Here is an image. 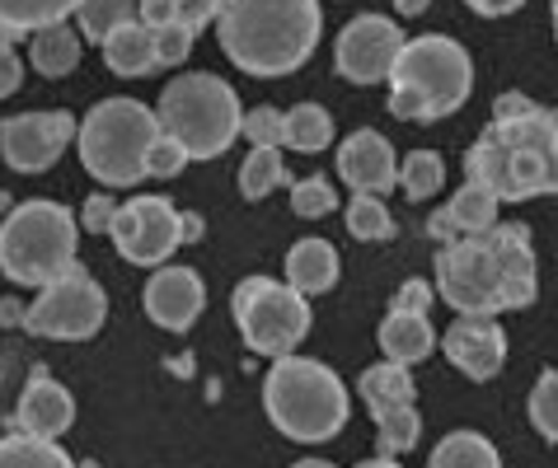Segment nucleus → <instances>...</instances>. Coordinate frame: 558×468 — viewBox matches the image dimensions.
Wrapping results in <instances>:
<instances>
[{"instance_id":"nucleus-1","label":"nucleus","mask_w":558,"mask_h":468,"mask_svg":"<svg viewBox=\"0 0 558 468\" xmlns=\"http://www.w3.org/2000/svg\"><path fill=\"white\" fill-rule=\"evenodd\" d=\"M211 24L235 71L258 81L301 71L324 34L319 0H221Z\"/></svg>"},{"instance_id":"nucleus-2","label":"nucleus","mask_w":558,"mask_h":468,"mask_svg":"<svg viewBox=\"0 0 558 468\" xmlns=\"http://www.w3.org/2000/svg\"><path fill=\"white\" fill-rule=\"evenodd\" d=\"M474 94V61L470 52L446 38L423 34L404 38L390 66V113L404 122H437L470 103Z\"/></svg>"},{"instance_id":"nucleus-3","label":"nucleus","mask_w":558,"mask_h":468,"mask_svg":"<svg viewBox=\"0 0 558 468\" xmlns=\"http://www.w3.org/2000/svg\"><path fill=\"white\" fill-rule=\"evenodd\" d=\"M263 408L268 421L291 441L319 445L348 427V384L310 356H277L263 380Z\"/></svg>"},{"instance_id":"nucleus-4","label":"nucleus","mask_w":558,"mask_h":468,"mask_svg":"<svg viewBox=\"0 0 558 468\" xmlns=\"http://www.w3.org/2000/svg\"><path fill=\"white\" fill-rule=\"evenodd\" d=\"M240 94L235 85H226L211 71H189L174 75L160 89V108L155 122L169 140H179L189 150V160H216L221 150H230V140L240 136Z\"/></svg>"},{"instance_id":"nucleus-5","label":"nucleus","mask_w":558,"mask_h":468,"mask_svg":"<svg viewBox=\"0 0 558 468\" xmlns=\"http://www.w3.org/2000/svg\"><path fill=\"white\" fill-rule=\"evenodd\" d=\"M160 136L155 108L142 99H104L75 122V146L89 178L104 187H136L146 178V155Z\"/></svg>"},{"instance_id":"nucleus-6","label":"nucleus","mask_w":558,"mask_h":468,"mask_svg":"<svg viewBox=\"0 0 558 468\" xmlns=\"http://www.w3.org/2000/svg\"><path fill=\"white\" fill-rule=\"evenodd\" d=\"M81 225L61 201H24L0 221V272L14 286H48L75 268Z\"/></svg>"},{"instance_id":"nucleus-7","label":"nucleus","mask_w":558,"mask_h":468,"mask_svg":"<svg viewBox=\"0 0 558 468\" xmlns=\"http://www.w3.org/2000/svg\"><path fill=\"white\" fill-rule=\"evenodd\" d=\"M230 315H235L250 352L272 356V361L291 356L310 337V300L272 276H244L230 295Z\"/></svg>"},{"instance_id":"nucleus-8","label":"nucleus","mask_w":558,"mask_h":468,"mask_svg":"<svg viewBox=\"0 0 558 468\" xmlns=\"http://www.w3.org/2000/svg\"><path fill=\"white\" fill-rule=\"evenodd\" d=\"M437 295L456 315H493L507 309L502 295V262L493 248V234H460L446 239L437 254Z\"/></svg>"},{"instance_id":"nucleus-9","label":"nucleus","mask_w":558,"mask_h":468,"mask_svg":"<svg viewBox=\"0 0 558 468\" xmlns=\"http://www.w3.org/2000/svg\"><path fill=\"white\" fill-rule=\"evenodd\" d=\"M108 319V295L89 272L71 268L48 286H38V295L24 305V328L34 337L52 342H85L95 337Z\"/></svg>"},{"instance_id":"nucleus-10","label":"nucleus","mask_w":558,"mask_h":468,"mask_svg":"<svg viewBox=\"0 0 558 468\" xmlns=\"http://www.w3.org/2000/svg\"><path fill=\"white\" fill-rule=\"evenodd\" d=\"M356 394L376 417V449L380 455H409L423 435V417H417V403H413V374L409 366H395V361H380V366H366L362 380H356Z\"/></svg>"},{"instance_id":"nucleus-11","label":"nucleus","mask_w":558,"mask_h":468,"mask_svg":"<svg viewBox=\"0 0 558 468\" xmlns=\"http://www.w3.org/2000/svg\"><path fill=\"white\" fill-rule=\"evenodd\" d=\"M464 174L474 183H484L498 201H531L539 193H554L549 150L507 146V140L488 136V132L474 140L470 155H464Z\"/></svg>"},{"instance_id":"nucleus-12","label":"nucleus","mask_w":558,"mask_h":468,"mask_svg":"<svg viewBox=\"0 0 558 468\" xmlns=\"http://www.w3.org/2000/svg\"><path fill=\"white\" fill-rule=\"evenodd\" d=\"M108 234H113V248L128 262H136V268H160L183 244L179 239V207L169 197L142 193V197H132L128 207H118Z\"/></svg>"},{"instance_id":"nucleus-13","label":"nucleus","mask_w":558,"mask_h":468,"mask_svg":"<svg viewBox=\"0 0 558 468\" xmlns=\"http://www.w3.org/2000/svg\"><path fill=\"white\" fill-rule=\"evenodd\" d=\"M75 140V118L61 113V108H38V113H14L0 122V155H5L10 169L20 174H43L61 160Z\"/></svg>"},{"instance_id":"nucleus-14","label":"nucleus","mask_w":558,"mask_h":468,"mask_svg":"<svg viewBox=\"0 0 558 468\" xmlns=\"http://www.w3.org/2000/svg\"><path fill=\"white\" fill-rule=\"evenodd\" d=\"M399 47H404V34H399L395 20H385V14H356L333 42V66L352 85H380V81H390Z\"/></svg>"},{"instance_id":"nucleus-15","label":"nucleus","mask_w":558,"mask_h":468,"mask_svg":"<svg viewBox=\"0 0 558 468\" xmlns=\"http://www.w3.org/2000/svg\"><path fill=\"white\" fill-rule=\"evenodd\" d=\"M441 352L460 374L484 384L507 366V333L493 315H456V323L441 333Z\"/></svg>"},{"instance_id":"nucleus-16","label":"nucleus","mask_w":558,"mask_h":468,"mask_svg":"<svg viewBox=\"0 0 558 468\" xmlns=\"http://www.w3.org/2000/svg\"><path fill=\"white\" fill-rule=\"evenodd\" d=\"M142 305H146V319L169 328V333H183V328H193L197 315L207 309V286L203 276L193 268H183V262H165V268H155L146 291H142Z\"/></svg>"},{"instance_id":"nucleus-17","label":"nucleus","mask_w":558,"mask_h":468,"mask_svg":"<svg viewBox=\"0 0 558 468\" xmlns=\"http://www.w3.org/2000/svg\"><path fill=\"white\" fill-rule=\"evenodd\" d=\"M395 174H399V160H395V146L385 140L380 132H352L343 146H338V178H343L352 193H390L395 187Z\"/></svg>"},{"instance_id":"nucleus-18","label":"nucleus","mask_w":558,"mask_h":468,"mask_svg":"<svg viewBox=\"0 0 558 468\" xmlns=\"http://www.w3.org/2000/svg\"><path fill=\"white\" fill-rule=\"evenodd\" d=\"M71 421H75V398L52 380L48 370H38L34 380L24 384L20 408H14V427H20V435L57 441V435L71 431Z\"/></svg>"},{"instance_id":"nucleus-19","label":"nucleus","mask_w":558,"mask_h":468,"mask_svg":"<svg viewBox=\"0 0 558 468\" xmlns=\"http://www.w3.org/2000/svg\"><path fill=\"white\" fill-rule=\"evenodd\" d=\"M493 248H498V262H502V295H507V309H525L539 291V276H535V248H531V230L525 225H493Z\"/></svg>"},{"instance_id":"nucleus-20","label":"nucleus","mask_w":558,"mask_h":468,"mask_svg":"<svg viewBox=\"0 0 558 468\" xmlns=\"http://www.w3.org/2000/svg\"><path fill=\"white\" fill-rule=\"evenodd\" d=\"M498 207H502V201L493 197L484 183L470 178L437 215H432L427 230H432V239H441V244L446 239H460V234H484V230L498 225Z\"/></svg>"},{"instance_id":"nucleus-21","label":"nucleus","mask_w":558,"mask_h":468,"mask_svg":"<svg viewBox=\"0 0 558 468\" xmlns=\"http://www.w3.org/2000/svg\"><path fill=\"white\" fill-rule=\"evenodd\" d=\"M287 286L296 295H324L338 286V248L329 239H296L287 254Z\"/></svg>"},{"instance_id":"nucleus-22","label":"nucleus","mask_w":558,"mask_h":468,"mask_svg":"<svg viewBox=\"0 0 558 468\" xmlns=\"http://www.w3.org/2000/svg\"><path fill=\"white\" fill-rule=\"evenodd\" d=\"M380 352H385V361H395V366H417V361H427L432 347H437V328H432L427 315H399V309H390L380 323Z\"/></svg>"},{"instance_id":"nucleus-23","label":"nucleus","mask_w":558,"mask_h":468,"mask_svg":"<svg viewBox=\"0 0 558 468\" xmlns=\"http://www.w3.org/2000/svg\"><path fill=\"white\" fill-rule=\"evenodd\" d=\"M99 47H104V61H108V71L113 75H146V71H155V38H150V24H142V20L113 28Z\"/></svg>"},{"instance_id":"nucleus-24","label":"nucleus","mask_w":558,"mask_h":468,"mask_svg":"<svg viewBox=\"0 0 558 468\" xmlns=\"http://www.w3.org/2000/svg\"><path fill=\"white\" fill-rule=\"evenodd\" d=\"M28 61H34L38 75H48V81H61V75H71L81 66V34L61 20V24H48L34 34V47H28Z\"/></svg>"},{"instance_id":"nucleus-25","label":"nucleus","mask_w":558,"mask_h":468,"mask_svg":"<svg viewBox=\"0 0 558 468\" xmlns=\"http://www.w3.org/2000/svg\"><path fill=\"white\" fill-rule=\"evenodd\" d=\"M333 140V118L319 103H296L291 113H282V146L296 155H319Z\"/></svg>"},{"instance_id":"nucleus-26","label":"nucleus","mask_w":558,"mask_h":468,"mask_svg":"<svg viewBox=\"0 0 558 468\" xmlns=\"http://www.w3.org/2000/svg\"><path fill=\"white\" fill-rule=\"evenodd\" d=\"M427 468H502L498 459V445L478 431H451L441 435L437 449H432Z\"/></svg>"},{"instance_id":"nucleus-27","label":"nucleus","mask_w":558,"mask_h":468,"mask_svg":"<svg viewBox=\"0 0 558 468\" xmlns=\"http://www.w3.org/2000/svg\"><path fill=\"white\" fill-rule=\"evenodd\" d=\"M136 14H142V0H81L75 5V34H81L85 42H104L113 28L132 24Z\"/></svg>"},{"instance_id":"nucleus-28","label":"nucleus","mask_w":558,"mask_h":468,"mask_svg":"<svg viewBox=\"0 0 558 468\" xmlns=\"http://www.w3.org/2000/svg\"><path fill=\"white\" fill-rule=\"evenodd\" d=\"M81 0H0V24H10L14 34H38L48 24L71 20Z\"/></svg>"},{"instance_id":"nucleus-29","label":"nucleus","mask_w":558,"mask_h":468,"mask_svg":"<svg viewBox=\"0 0 558 468\" xmlns=\"http://www.w3.org/2000/svg\"><path fill=\"white\" fill-rule=\"evenodd\" d=\"M282 183H291L287 164H282V146H254L250 160H244V169H240V193L250 201H258V197H268L272 187H282Z\"/></svg>"},{"instance_id":"nucleus-30","label":"nucleus","mask_w":558,"mask_h":468,"mask_svg":"<svg viewBox=\"0 0 558 468\" xmlns=\"http://www.w3.org/2000/svg\"><path fill=\"white\" fill-rule=\"evenodd\" d=\"M395 183L404 187V197L409 201H423V197H437L441 187H446V160L437 150H413L404 164H399V174Z\"/></svg>"},{"instance_id":"nucleus-31","label":"nucleus","mask_w":558,"mask_h":468,"mask_svg":"<svg viewBox=\"0 0 558 468\" xmlns=\"http://www.w3.org/2000/svg\"><path fill=\"white\" fill-rule=\"evenodd\" d=\"M0 468H75V464L66 449H57V441L5 435V441H0Z\"/></svg>"},{"instance_id":"nucleus-32","label":"nucleus","mask_w":558,"mask_h":468,"mask_svg":"<svg viewBox=\"0 0 558 468\" xmlns=\"http://www.w3.org/2000/svg\"><path fill=\"white\" fill-rule=\"evenodd\" d=\"M216 10H221V0H142V14H136V20L150 24V28L179 20V24H189L197 34L203 24L216 20Z\"/></svg>"},{"instance_id":"nucleus-33","label":"nucleus","mask_w":558,"mask_h":468,"mask_svg":"<svg viewBox=\"0 0 558 468\" xmlns=\"http://www.w3.org/2000/svg\"><path fill=\"white\" fill-rule=\"evenodd\" d=\"M348 234H352V239H366V244L395 239V215H390V207H385L380 197H371V193H356L348 201Z\"/></svg>"},{"instance_id":"nucleus-34","label":"nucleus","mask_w":558,"mask_h":468,"mask_svg":"<svg viewBox=\"0 0 558 468\" xmlns=\"http://www.w3.org/2000/svg\"><path fill=\"white\" fill-rule=\"evenodd\" d=\"M333 207H338V193L324 174H310V178L291 183V211H296L301 221H319V215H329Z\"/></svg>"},{"instance_id":"nucleus-35","label":"nucleus","mask_w":558,"mask_h":468,"mask_svg":"<svg viewBox=\"0 0 558 468\" xmlns=\"http://www.w3.org/2000/svg\"><path fill=\"white\" fill-rule=\"evenodd\" d=\"M531 421L545 441L558 445V366L539 374L535 389H531Z\"/></svg>"},{"instance_id":"nucleus-36","label":"nucleus","mask_w":558,"mask_h":468,"mask_svg":"<svg viewBox=\"0 0 558 468\" xmlns=\"http://www.w3.org/2000/svg\"><path fill=\"white\" fill-rule=\"evenodd\" d=\"M150 38H155V66H183L193 52V28L189 24H179V20H169V24H155L150 28Z\"/></svg>"},{"instance_id":"nucleus-37","label":"nucleus","mask_w":558,"mask_h":468,"mask_svg":"<svg viewBox=\"0 0 558 468\" xmlns=\"http://www.w3.org/2000/svg\"><path fill=\"white\" fill-rule=\"evenodd\" d=\"M183 169H189V150L160 132L150 155H146V178H174V174H183Z\"/></svg>"},{"instance_id":"nucleus-38","label":"nucleus","mask_w":558,"mask_h":468,"mask_svg":"<svg viewBox=\"0 0 558 468\" xmlns=\"http://www.w3.org/2000/svg\"><path fill=\"white\" fill-rule=\"evenodd\" d=\"M240 136H250L254 146H282V113L277 108H254L240 118Z\"/></svg>"},{"instance_id":"nucleus-39","label":"nucleus","mask_w":558,"mask_h":468,"mask_svg":"<svg viewBox=\"0 0 558 468\" xmlns=\"http://www.w3.org/2000/svg\"><path fill=\"white\" fill-rule=\"evenodd\" d=\"M113 215H118V201L108 197V193H95V197L85 201V211H81V221H75V225H85V234H108Z\"/></svg>"},{"instance_id":"nucleus-40","label":"nucleus","mask_w":558,"mask_h":468,"mask_svg":"<svg viewBox=\"0 0 558 468\" xmlns=\"http://www.w3.org/2000/svg\"><path fill=\"white\" fill-rule=\"evenodd\" d=\"M395 309H399V315H427V309H432V286L423 276L404 281V286L395 291Z\"/></svg>"},{"instance_id":"nucleus-41","label":"nucleus","mask_w":558,"mask_h":468,"mask_svg":"<svg viewBox=\"0 0 558 468\" xmlns=\"http://www.w3.org/2000/svg\"><path fill=\"white\" fill-rule=\"evenodd\" d=\"M24 85V66L14 57V47H0V99H10L14 89Z\"/></svg>"},{"instance_id":"nucleus-42","label":"nucleus","mask_w":558,"mask_h":468,"mask_svg":"<svg viewBox=\"0 0 558 468\" xmlns=\"http://www.w3.org/2000/svg\"><path fill=\"white\" fill-rule=\"evenodd\" d=\"M474 14H484V20H502V14H517L525 0H464Z\"/></svg>"},{"instance_id":"nucleus-43","label":"nucleus","mask_w":558,"mask_h":468,"mask_svg":"<svg viewBox=\"0 0 558 468\" xmlns=\"http://www.w3.org/2000/svg\"><path fill=\"white\" fill-rule=\"evenodd\" d=\"M179 239H183V244L203 239V215H193V211H179Z\"/></svg>"},{"instance_id":"nucleus-44","label":"nucleus","mask_w":558,"mask_h":468,"mask_svg":"<svg viewBox=\"0 0 558 468\" xmlns=\"http://www.w3.org/2000/svg\"><path fill=\"white\" fill-rule=\"evenodd\" d=\"M0 323H24V305L20 300H0Z\"/></svg>"},{"instance_id":"nucleus-45","label":"nucleus","mask_w":558,"mask_h":468,"mask_svg":"<svg viewBox=\"0 0 558 468\" xmlns=\"http://www.w3.org/2000/svg\"><path fill=\"white\" fill-rule=\"evenodd\" d=\"M427 5H432V0H395V10H399V14H423Z\"/></svg>"},{"instance_id":"nucleus-46","label":"nucleus","mask_w":558,"mask_h":468,"mask_svg":"<svg viewBox=\"0 0 558 468\" xmlns=\"http://www.w3.org/2000/svg\"><path fill=\"white\" fill-rule=\"evenodd\" d=\"M356 468H404V464H395L390 455H380V459H362V464H356Z\"/></svg>"},{"instance_id":"nucleus-47","label":"nucleus","mask_w":558,"mask_h":468,"mask_svg":"<svg viewBox=\"0 0 558 468\" xmlns=\"http://www.w3.org/2000/svg\"><path fill=\"white\" fill-rule=\"evenodd\" d=\"M549 174H554V193H558V140H554V150H549Z\"/></svg>"},{"instance_id":"nucleus-48","label":"nucleus","mask_w":558,"mask_h":468,"mask_svg":"<svg viewBox=\"0 0 558 468\" xmlns=\"http://www.w3.org/2000/svg\"><path fill=\"white\" fill-rule=\"evenodd\" d=\"M14 38H20V34H14L10 24H0V47H14Z\"/></svg>"},{"instance_id":"nucleus-49","label":"nucleus","mask_w":558,"mask_h":468,"mask_svg":"<svg viewBox=\"0 0 558 468\" xmlns=\"http://www.w3.org/2000/svg\"><path fill=\"white\" fill-rule=\"evenodd\" d=\"M291 468H333L329 459H301V464H291Z\"/></svg>"},{"instance_id":"nucleus-50","label":"nucleus","mask_w":558,"mask_h":468,"mask_svg":"<svg viewBox=\"0 0 558 468\" xmlns=\"http://www.w3.org/2000/svg\"><path fill=\"white\" fill-rule=\"evenodd\" d=\"M554 34H558V0H554Z\"/></svg>"},{"instance_id":"nucleus-51","label":"nucleus","mask_w":558,"mask_h":468,"mask_svg":"<svg viewBox=\"0 0 558 468\" xmlns=\"http://www.w3.org/2000/svg\"><path fill=\"white\" fill-rule=\"evenodd\" d=\"M0 211H5V197H0Z\"/></svg>"}]
</instances>
